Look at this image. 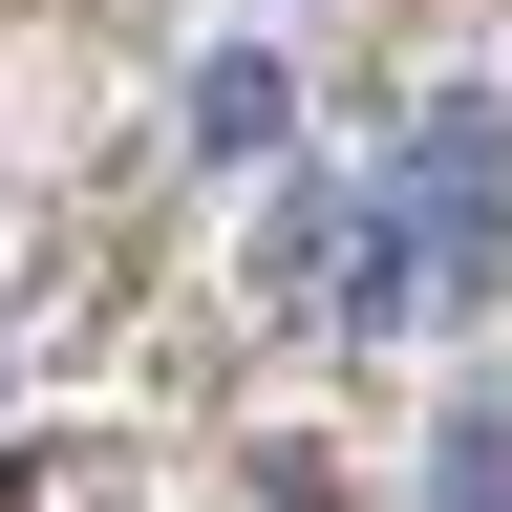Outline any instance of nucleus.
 Masks as SVG:
<instances>
[{
	"label": "nucleus",
	"instance_id": "1",
	"mask_svg": "<svg viewBox=\"0 0 512 512\" xmlns=\"http://www.w3.org/2000/svg\"><path fill=\"white\" fill-rule=\"evenodd\" d=\"M491 235H512V128H491V107H427V150L384 171L342 299H363V320H448V299L491 278Z\"/></svg>",
	"mask_w": 512,
	"mask_h": 512
}]
</instances>
